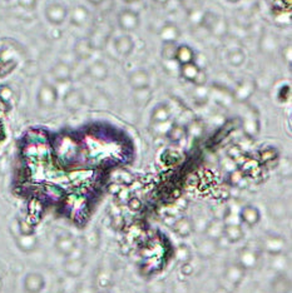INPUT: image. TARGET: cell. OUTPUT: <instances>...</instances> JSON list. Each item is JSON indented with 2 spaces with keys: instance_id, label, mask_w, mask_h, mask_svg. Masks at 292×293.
<instances>
[{
  "instance_id": "2e32d148",
  "label": "cell",
  "mask_w": 292,
  "mask_h": 293,
  "mask_svg": "<svg viewBox=\"0 0 292 293\" xmlns=\"http://www.w3.org/2000/svg\"><path fill=\"white\" fill-rule=\"evenodd\" d=\"M201 69H202V68L196 63V62H193V63L181 65L180 73L181 76H182L183 79H186L187 82H189V83H194L196 78H197V75L200 74Z\"/></svg>"
},
{
  "instance_id": "e0dca14e",
  "label": "cell",
  "mask_w": 292,
  "mask_h": 293,
  "mask_svg": "<svg viewBox=\"0 0 292 293\" xmlns=\"http://www.w3.org/2000/svg\"><path fill=\"white\" fill-rule=\"evenodd\" d=\"M223 236L227 238L228 242L235 243V242L241 241L243 238V230L237 223H226L225 229H223Z\"/></svg>"
},
{
  "instance_id": "7bdbcfd3",
  "label": "cell",
  "mask_w": 292,
  "mask_h": 293,
  "mask_svg": "<svg viewBox=\"0 0 292 293\" xmlns=\"http://www.w3.org/2000/svg\"><path fill=\"white\" fill-rule=\"evenodd\" d=\"M123 188V186L122 184H118V183H110V186H109V192L112 193V194H114V196H117L119 192H121V189Z\"/></svg>"
},
{
  "instance_id": "3957f363",
  "label": "cell",
  "mask_w": 292,
  "mask_h": 293,
  "mask_svg": "<svg viewBox=\"0 0 292 293\" xmlns=\"http://www.w3.org/2000/svg\"><path fill=\"white\" fill-rule=\"evenodd\" d=\"M68 16V10L65 5L61 3H50L45 8V18L53 25H61Z\"/></svg>"
},
{
  "instance_id": "5bb4252c",
  "label": "cell",
  "mask_w": 292,
  "mask_h": 293,
  "mask_svg": "<svg viewBox=\"0 0 292 293\" xmlns=\"http://www.w3.org/2000/svg\"><path fill=\"white\" fill-rule=\"evenodd\" d=\"M240 218H241V221L245 222L247 226H255V224L259 223L261 216H260L259 209L255 208V207H252V206H247V207H243V208L241 209Z\"/></svg>"
},
{
  "instance_id": "c3c4849f",
  "label": "cell",
  "mask_w": 292,
  "mask_h": 293,
  "mask_svg": "<svg viewBox=\"0 0 292 293\" xmlns=\"http://www.w3.org/2000/svg\"><path fill=\"white\" fill-rule=\"evenodd\" d=\"M226 2L232 3V4H235V3H238V2H240V0H226Z\"/></svg>"
},
{
  "instance_id": "d4e9b609",
  "label": "cell",
  "mask_w": 292,
  "mask_h": 293,
  "mask_svg": "<svg viewBox=\"0 0 292 293\" xmlns=\"http://www.w3.org/2000/svg\"><path fill=\"white\" fill-rule=\"evenodd\" d=\"M205 13L202 9L200 8H193L192 10H189L188 13V21L191 23L193 27H202L203 24V19H205Z\"/></svg>"
},
{
  "instance_id": "83f0119b",
  "label": "cell",
  "mask_w": 292,
  "mask_h": 293,
  "mask_svg": "<svg viewBox=\"0 0 292 293\" xmlns=\"http://www.w3.org/2000/svg\"><path fill=\"white\" fill-rule=\"evenodd\" d=\"M275 159H277V150L275 148L268 147L260 152V161L262 163H272V162H275Z\"/></svg>"
},
{
  "instance_id": "b9f144b4",
  "label": "cell",
  "mask_w": 292,
  "mask_h": 293,
  "mask_svg": "<svg viewBox=\"0 0 292 293\" xmlns=\"http://www.w3.org/2000/svg\"><path fill=\"white\" fill-rule=\"evenodd\" d=\"M113 228L114 229H122L123 228V226H124V220H123V217L122 216H114V218H113Z\"/></svg>"
},
{
  "instance_id": "74e56055",
  "label": "cell",
  "mask_w": 292,
  "mask_h": 293,
  "mask_svg": "<svg viewBox=\"0 0 292 293\" xmlns=\"http://www.w3.org/2000/svg\"><path fill=\"white\" fill-rule=\"evenodd\" d=\"M206 83H207V73L205 72V69H201V72L197 75V78H196L193 84L196 87H203Z\"/></svg>"
},
{
  "instance_id": "ac0fdd59",
  "label": "cell",
  "mask_w": 292,
  "mask_h": 293,
  "mask_svg": "<svg viewBox=\"0 0 292 293\" xmlns=\"http://www.w3.org/2000/svg\"><path fill=\"white\" fill-rule=\"evenodd\" d=\"M263 248L270 252L271 255H280L285 248V241L279 237H270L263 243Z\"/></svg>"
},
{
  "instance_id": "7402d4cb",
  "label": "cell",
  "mask_w": 292,
  "mask_h": 293,
  "mask_svg": "<svg viewBox=\"0 0 292 293\" xmlns=\"http://www.w3.org/2000/svg\"><path fill=\"white\" fill-rule=\"evenodd\" d=\"M223 229H225V223H222L221 221H216L208 226V228H207V236L213 241L220 240L221 237H223Z\"/></svg>"
},
{
  "instance_id": "d590c367",
  "label": "cell",
  "mask_w": 292,
  "mask_h": 293,
  "mask_svg": "<svg viewBox=\"0 0 292 293\" xmlns=\"http://www.w3.org/2000/svg\"><path fill=\"white\" fill-rule=\"evenodd\" d=\"M127 204H128V208L133 210V212H138V210L142 209V206H143L140 199L135 197H130L129 201L127 202Z\"/></svg>"
},
{
  "instance_id": "7dc6e473",
  "label": "cell",
  "mask_w": 292,
  "mask_h": 293,
  "mask_svg": "<svg viewBox=\"0 0 292 293\" xmlns=\"http://www.w3.org/2000/svg\"><path fill=\"white\" fill-rule=\"evenodd\" d=\"M124 3H128V4H132V3H135V2H138V0H123Z\"/></svg>"
},
{
  "instance_id": "5b68a950",
  "label": "cell",
  "mask_w": 292,
  "mask_h": 293,
  "mask_svg": "<svg viewBox=\"0 0 292 293\" xmlns=\"http://www.w3.org/2000/svg\"><path fill=\"white\" fill-rule=\"evenodd\" d=\"M56 98H58V93L56 89L52 84L44 83L39 88L38 92V102L39 105L44 108H50L55 104Z\"/></svg>"
},
{
  "instance_id": "44dd1931",
  "label": "cell",
  "mask_w": 292,
  "mask_h": 293,
  "mask_svg": "<svg viewBox=\"0 0 292 293\" xmlns=\"http://www.w3.org/2000/svg\"><path fill=\"white\" fill-rule=\"evenodd\" d=\"M187 134V128H184L183 126H180V124H174L169 128L168 133H167V138L169 139L173 143H178L186 136Z\"/></svg>"
},
{
  "instance_id": "6da1fadb",
  "label": "cell",
  "mask_w": 292,
  "mask_h": 293,
  "mask_svg": "<svg viewBox=\"0 0 292 293\" xmlns=\"http://www.w3.org/2000/svg\"><path fill=\"white\" fill-rule=\"evenodd\" d=\"M202 27H205L209 33L216 38H223L228 32V23L226 18L217 14L206 11Z\"/></svg>"
},
{
  "instance_id": "8d00e7d4",
  "label": "cell",
  "mask_w": 292,
  "mask_h": 293,
  "mask_svg": "<svg viewBox=\"0 0 292 293\" xmlns=\"http://www.w3.org/2000/svg\"><path fill=\"white\" fill-rule=\"evenodd\" d=\"M282 58H283V61L286 62V63H287L288 65H291V62H292V45H291V43H288L287 47L283 48Z\"/></svg>"
},
{
  "instance_id": "7a4b0ae2",
  "label": "cell",
  "mask_w": 292,
  "mask_h": 293,
  "mask_svg": "<svg viewBox=\"0 0 292 293\" xmlns=\"http://www.w3.org/2000/svg\"><path fill=\"white\" fill-rule=\"evenodd\" d=\"M118 25L123 32H134L141 25V16L135 10L123 9L118 14Z\"/></svg>"
},
{
  "instance_id": "836d02e7",
  "label": "cell",
  "mask_w": 292,
  "mask_h": 293,
  "mask_svg": "<svg viewBox=\"0 0 292 293\" xmlns=\"http://www.w3.org/2000/svg\"><path fill=\"white\" fill-rule=\"evenodd\" d=\"M227 154H228L229 159H232L233 162H238V159L243 157L242 149H241V148L237 147V146H233V147L229 148Z\"/></svg>"
},
{
  "instance_id": "52a82bcc",
  "label": "cell",
  "mask_w": 292,
  "mask_h": 293,
  "mask_svg": "<svg viewBox=\"0 0 292 293\" xmlns=\"http://www.w3.org/2000/svg\"><path fill=\"white\" fill-rule=\"evenodd\" d=\"M113 47H114V50L119 55L128 56L134 50L135 43L132 36L128 35V34H124V35H119L118 38H115Z\"/></svg>"
},
{
  "instance_id": "4fadbf2b",
  "label": "cell",
  "mask_w": 292,
  "mask_h": 293,
  "mask_svg": "<svg viewBox=\"0 0 292 293\" xmlns=\"http://www.w3.org/2000/svg\"><path fill=\"white\" fill-rule=\"evenodd\" d=\"M69 19L73 25L82 27V25L86 24L88 19H89V10H88L86 7H83V5H76L69 13Z\"/></svg>"
},
{
  "instance_id": "e575fe53",
  "label": "cell",
  "mask_w": 292,
  "mask_h": 293,
  "mask_svg": "<svg viewBox=\"0 0 292 293\" xmlns=\"http://www.w3.org/2000/svg\"><path fill=\"white\" fill-rule=\"evenodd\" d=\"M147 293H166V287L163 282H154L149 284Z\"/></svg>"
},
{
  "instance_id": "ee69618b",
  "label": "cell",
  "mask_w": 292,
  "mask_h": 293,
  "mask_svg": "<svg viewBox=\"0 0 292 293\" xmlns=\"http://www.w3.org/2000/svg\"><path fill=\"white\" fill-rule=\"evenodd\" d=\"M182 272H184V275H191V273L193 272V268H192L191 264L184 263V266H183V268H182Z\"/></svg>"
},
{
  "instance_id": "ab89813d",
  "label": "cell",
  "mask_w": 292,
  "mask_h": 293,
  "mask_svg": "<svg viewBox=\"0 0 292 293\" xmlns=\"http://www.w3.org/2000/svg\"><path fill=\"white\" fill-rule=\"evenodd\" d=\"M18 4L21 5L22 8H24V9L32 10L35 8L36 0H18Z\"/></svg>"
},
{
  "instance_id": "9c48e42d",
  "label": "cell",
  "mask_w": 292,
  "mask_h": 293,
  "mask_svg": "<svg viewBox=\"0 0 292 293\" xmlns=\"http://www.w3.org/2000/svg\"><path fill=\"white\" fill-rule=\"evenodd\" d=\"M194 61H196V53H194V50L189 47V45H187V44L177 45L174 62H177L180 67L184 64L193 63Z\"/></svg>"
},
{
  "instance_id": "f1b7e54d",
  "label": "cell",
  "mask_w": 292,
  "mask_h": 293,
  "mask_svg": "<svg viewBox=\"0 0 292 293\" xmlns=\"http://www.w3.org/2000/svg\"><path fill=\"white\" fill-rule=\"evenodd\" d=\"M243 129L247 133L248 135H255L259 132V121L255 118V115H252L251 118L245 119L243 122Z\"/></svg>"
},
{
  "instance_id": "f6af8a7d",
  "label": "cell",
  "mask_w": 292,
  "mask_h": 293,
  "mask_svg": "<svg viewBox=\"0 0 292 293\" xmlns=\"http://www.w3.org/2000/svg\"><path fill=\"white\" fill-rule=\"evenodd\" d=\"M88 2H89L90 4H93V5H99V4H102L104 0H88Z\"/></svg>"
},
{
  "instance_id": "4316f807",
  "label": "cell",
  "mask_w": 292,
  "mask_h": 293,
  "mask_svg": "<svg viewBox=\"0 0 292 293\" xmlns=\"http://www.w3.org/2000/svg\"><path fill=\"white\" fill-rule=\"evenodd\" d=\"M152 98V92L149 90V88L141 90H134V101L135 103L140 105H147Z\"/></svg>"
},
{
  "instance_id": "30bf717a",
  "label": "cell",
  "mask_w": 292,
  "mask_h": 293,
  "mask_svg": "<svg viewBox=\"0 0 292 293\" xmlns=\"http://www.w3.org/2000/svg\"><path fill=\"white\" fill-rule=\"evenodd\" d=\"M108 73H109L108 65L102 61L94 62V63L90 64L89 68H88V74H89V76L97 82L106 81L107 76H108Z\"/></svg>"
},
{
  "instance_id": "484cf974",
  "label": "cell",
  "mask_w": 292,
  "mask_h": 293,
  "mask_svg": "<svg viewBox=\"0 0 292 293\" xmlns=\"http://www.w3.org/2000/svg\"><path fill=\"white\" fill-rule=\"evenodd\" d=\"M176 50H177V45H176V43H163L162 52H161L162 58L167 62L174 61Z\"/></svg>"
},
{
  "instance_id": "ffe728a7",
  "label": "cell",
  "mask_w": 292,
  "mask_h": 293,
  "mask_svg": "<svg viewBox=\"0 0 292 293\" xmlns=\"http://www.w3.org/2000/svg\"><path fill=\"white\" fill-rule=\"evenodd\" d=\"M173 229L178 236L187 237V236L191 235L192 230H193V224H192L191 221L187 220V218H181V220L174 222Z\"/></svg>"
},
{
  "instance_id": "8fae6325",
  "label": "cell",
  "mask_w": 292,
  "mask_h": 293,
  "mask_svg": "<svg viewBox=\"0 0 292 293\" xmlns=\"http://www.w3.org/2000/svg\"><path fill=\"white\" fill-rule=\"evenodd\" d=\"M74 53L75 55L78 56V59H82V61H87L94 53V45L93 43L89 41V39H79L78 42L75 43L74 47Z\"/></svg>"
},
{
  "instance_id": "d6986e66",
  "label": "cell",
  "mask_w": 292,
  "mask_h": 293,
  "mask_svg": "<svg viewBox=\"0 0 292 293\" xmlns=\"http://www.w3.org/2000/svg\"><path fill=\"white\" fill-rule=\"evenodd\" d=\"M227 62L232 67H241L246 62V53L241 48H232L227 53Z\"/></svg>"
},
{
  "instance_id": "7c38bea8",
  "label": "cell",
  "mask_w": 292,
  "mask_h": 293,
  "mask_svg": "<svg viewBox=\"0 0 292 293\" xmlns=\"http://www.w3.org/2000/svg\"><path fill=\"white\" fill-rule=\"evenodd\" d=\"M171 109L167 104L161 103L158 105H155L154 109L152 110L151 113V122L152 124H161V123H166L171 119Z\"/></svg>"
},
{
  "instance_id": "603a6c76",
  "label": "cell",
  "mask_w": 292,
  "mask_h": 293,
  "mask_svg": "<svg viewBox=\"0 0 292 293\" xmlns=\"http://www.w3.org/2000/svg\"><path fill=\"white\" fill-rule=\"evenodd\" d=\"M226 278L231 282L232 284H237L241 282V280L243 278V268L237 264V266H231L226 272Z\"/></svg>"
},
{
  "instance_id": "d6a6232c",
  "label": "cell",
  "mask_w": 292,
  "mask_h": 293,
  "mask_svg": "<svg viewBox=\"0 0 292 293\" xmlns=\"http://www.w3.org/2000/svg\"><path fill=\"white\" fill-rule=\"evenodd\" d=\"M176 257H177V260L180 262H182V263H188L189 258H191V255H189V251L186 248V247H180V248L176 251Z\"/></svg>"
},
{
  "instance_id": "bcb514c9",
  "label": "cell",
  "mask_w": 292,
  "mask_h": 293,
  "mask_svg": "<svg viewBox=\"0 0 292 293\" xmlns=\"http://www.w3.org/2000/svg\"><path fill=\"white\" fill-rule=\"evenodd\" d=\"M155 3H157V4H161V5H166L167 3L169 2V0H154Z\"/></svg>"
},
{
  "instance_id": "4dcf8cb0",
  "label": "cell",
  "mask_w": 292,
  "mask_h": 293,
  "mask_svg": "<svg viewBox=\"0 0 292 293\" xmlns=\"http://www.w3.org/2000/svg\"><path fill=\"white\" fill-rule=\"evenodd\" d=\"M243 179H245V173H243L242 170L233 169L232 172H229L228 181H229V183L233 184V186H238V184H240Z\"/></svg>"
},
{
  "instance_id": "ba28073f",
  "label": "cell",
  "mask_w": 292,
  "mask_h": 293,
  "mask_svg": "<svg viewBox=\"0 0 292 293\" xmlns=\"http://www.w3.org/2000/svg\"><path fill=\"white\" fill-rule=\"evenodd\" d=\"M158 35H160V39L162 41V43H177L178 39L182 35V33H181L180 27L177 24L168 22L161 28Z\"/></svg>"
},
{
  "instance_id": "f35d334b",
  "label": "cell",
  "mask_w": 292,
  "mask_h": 293,
  "mask_svg": "<svg viewBox=\"0 0 292 293\" xmlns=\"http://www.w3.org/2000/svg\"><path fill=\"white\" fill-rule=\"evenodd\" d=\"M213 249H215L213 243H203L198 251H200L202 256H211L212 253H213Z\"/></svg>"
},
{
  "instance_id": "1f68e13d",
  "label": "cell",
  "mask_w": 292,
  "mask_h": 293,
  "mask_svg": "<svg viewBox=\"0 0 292 293\" xmlns=\"http://www.w3.org/2000/svg\"><path fill=\"white\" fill-rule=\"evenodd\" d=\"M288 287H290V284L285 277H279L276 282L274 283V289L276 293H286L288 291Z\"/></svg>"
},
{
  "instance_id": "8992f818",
  "label": "cell",
  "mask_w": 292,
  "mask_h": 293,
  "mask_svg": "<svg viewBox=\"0 0 292 293\" xmlns=\"http://www.w3.org/2000/svg\"><path fill=\"white\" fill-rule=\"evenodd\" d=\"M128 82L133 90L146 89L151 84V76L146 69H137L129 74Z\"/></svg>"
},
{
  "instance_id": "60d3db41",
  "label": "cell",
  "mask_w": 292,
  "mask_h": 293,
  "mask_svg": "<svg viewBox=\"0 0 292 293\" xmlns=\"http://www.w3.org/2000/svg\"><path fill=\"white\" fill-rule=\"evenodd\" d=\"M173 293H188V286L186 282H177L173 287Z\"/></svg>"
},
{
  "instance_id": "277c9868",
  "label": "cell",
  "mask_w": 292,
  "mask_h": 293,
  "mask_svg": "<svg viewBox=\"0 0 292 293\" xmlns=\"http://www.w3.org/2000/svg\"><path fill=\"white\" fill-rule=\"evenodd\" d=\"M255 90H256V83H255V81H252V79L247 78L242 79V81L236 85L232 94H233V98L236 99V101L246 102L254 95Z\"/></svg>"
},
{
  "instance_id": "f546056e",
  "label": "cell",
  "mask_w": 292,
  "mask_h": 293,
  "mask_svg": "<svg viewBox=\"0 0 292 293\" xmlns=\"http://www.w3.org/2000/svg\"><path fill=\"white\" fill-rule=\"evenodd\" d=\"M82 103V95L78 90H72L65 95V104L69 108H76Z\"/></svg>"
},
{
  "instance_id": "cb8c5ba5",
  "label": "cell",
  "mask_w": 292,
  "mask_h": 293,
  "mask_svg": "<svg viewBox=\"0 0 292 293\" xmlns=\"http://www.w3.org/2000/svg\"><path fill=\"white\" fill-rule=\"evenodd\" d=\"M256 262H257V258H256V255H255L254 252L245 251V252L241 253V256H240V266L242 267L243 269H245V268H252V267H255Z\"/></svg>"
},
{
  "instance_id": "9a60e30c",
  "label": "cell",
  "mask_w": 292,
  "mask_h": 293,
  "mask_svg": "<svg viewBox=\"0 0 292 293\" xmlns=\"http://www.w3.org/2000/svg\"><path fill=\"white\" fill-rule=\"evenodd\" d=\"M52 75L59 83H65L70 79L72 76V69L68 64L65 63H58L53 67L52 69Z\"/></svg>"
}]
</instances>
